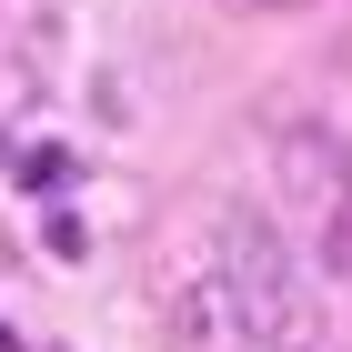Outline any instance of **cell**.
Returning a JSON list of instances; mask_svg holds the SVG:
<instances>
[{
  "label": "cell",
  "mask_w": 352,
  "mask_h": 352,
  "mask_svg": "<svg viewBox=\"0 0 352 352\" xmlns=\"http://www.w3.org/2000/svg\"><path fill=\"white\" fill-rule=\"evenodd\" d=\"M212 262L221 282L242 292L252 352H322V312H312V282H302V242H282L262 212H212Z\"/></svg>",
  "instance_id": "obj_1"
},
{
  "label": "cell",
  "mask_w": 352,
  "mask_h": 352,
  "mask_svg": "<svg viewBox=\"0 0 352 352\" xmlns=\"http://www.w3.org/2000/svg\"><path fill=\"white\" fill-rule=\"evenodd\" d=\"M272 171H282V201H292L312 262L352 292V151H342V131H282Z\"/></svg>",
  "instance_id": "obj_2"
},
{
  "label": "cell",
  "mask_w": 352,
  "mask_h": 352,
  "mask_svg": "<svg viewBox=\"0 0 352 352\" xmlns=\"http://www.w3.org/2000/svg\"><path fill=\"white\" fill-rule=\"evenodd\" d=\"M162 342H171V352H252L242 292L221 282L212 242H201V262H182V272L162 282Z\"/></svg>",
  "instance_id": "obj_3"
},
{
  "label": "cell",
  "mask_w": 352,
  "mask_h": 352,
  "mask_svg": "<svg viewBox=\"0 0 352 352\" xmlns=\"http://www.w3.org/2000/svg\"><path fill=\"white\" fill-rule=\"evenodd\" d=\"M10 171H21L30 191H71V182H81V162H71L60 141H41V151H21V162H10Z\"/></svg>",
  "instance_id": "obj_4"
},
{
  "label": "cell",
  "mask_w": 352,
  "mask_h": 352,
  "mask_svg": "<svg viewBox=\"0 0 352 352\" xmlns=\"http://www.w3.org/2000/svg\"><path fill=\"white\" fill-rule=\"evenodd\" d=\"M41 252H51V262H91V221L81 212H51L41 221Z\"/></svg>",
  "instance_id": "obj_5"
},
{
  "label": "cell",
  "mask_w": 352,
  "mask_h": 352,
  "mask_svg": "<svg viewBox=\"0 0 352 352\" xmlns=\"http://www.w3.org/2000/svg\"><path fill=\"white\" fill-rule=\"evenodd\" d=\"M10 162H21V151H10V131H0V171H10Z\"/></svg>",
  "instance_id": "obj_6"
},
{
  "label": "cell",
  "mask_w": 352,
  "mask_h": 352,
  "mask_svg": "<svg viewBox=\"0 0 352 352\" xmlns=\"http://www.w3.org/2000/svg\"><path fill=\"white\" fill-rule=\"evenodd\" d=\"M0 352H30V342H21V332H0Z\"/></svg>",
  "instance_id": "obj_7"
}]
</instances>
